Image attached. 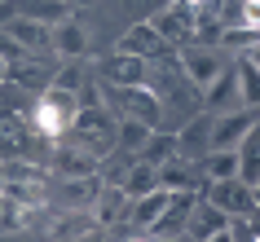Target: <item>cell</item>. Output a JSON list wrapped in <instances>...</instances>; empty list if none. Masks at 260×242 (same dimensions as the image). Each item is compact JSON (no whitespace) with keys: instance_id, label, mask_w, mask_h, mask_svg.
Segmentation results:
<instances>
[{"instance_id":"28","label":"cell","mask_w":260,"mask_h":242,"mask_svg":"<svg viewBox=\"0 0 260 242\" xmlns=\"http://www.w3.org/2000/svg\"><path fill=\"white\" fill-rule=\"evenodd\" d=\"M150 132H154V128H146V123H137V119H119V123H115V150L141 154L146 141H150Z\"/></svg>"},{"instance_id":"36","label":"cell","mask_w":260,"mask_h":242,"mask_svg":"<svg viewBox=\"0 0 260 242\" xmlns=\"http://www.w3.org/2000/svg\"><path fill=\"white\" fill-rule=\"evenodd\" d=\"M22 216L27 212H22L18 202H9V198L0 202V229H22Z\"/></svg>"},{"instance_id":"41","label":"cell","mask_w":260,"mask_h":242,"mask_svg":"<svg viewBox=\"0 0 260 242\" xmlns=\"http://www.w3.org/2000/svg\"><path fill=\"white\" fill-rule=\"evenodd\" d=\"M0 185H5V159H0Z\"/></svg>"},{"instance_id":"42","label":"cell","mask_w":260,"mask_h":242,"mask_svg":"<svg viewBox=\"0 0 260 242\" xmlns=\"http://www.w3.org/2000/svg\"><path fill=\"white\" fill-rule=\"evenodd\" d=\"M128 242H154V238H128Z\"/></svg>"},{"instance_id":"30","label":"cell","mask_w":260,"mask_h":242,"mask_svg":"<svg viewBox=\"0 0 260 242\" xmlns=\"http://www.w3.org/2000/svg\"><path fill=\"white\" fill-rule=\"evenodd\" d=\"M88 229H93V216H88V212H67V216H62V220L53 225V238H49V242H71V238H84Z\"/></svg>"},{"instance_id":"29","label":"cell","mask_w":260,"mask_h":242,"mask_svg":"<svg viewBox=\"0 0 260 242\" xmlns=\"http://www.w3.org/2000/svg\"><path fill=\"white\" fill-rule=\"evenodd\" d=\"M137 159H141V163H150V167H164V163L177 159V141H172L168 132H159V128H154L150 141H146V150H141Z\"/></svg>"},{"instance_id":"15","label":"cell","mask_w":260,"mask_h":242,"mask_svg":"<svg viewBox=\"0 0 260 242\" xmlns=\"http://www.w3.org/2000/svg\"><path fill=\"white\" fill-rule=\"evenodd\" d=\"M27 150H31L27 119H22V115H5V119H0V159H5V163L27 159Z\"/></svg>"},{"instance_id":"7","label":"cell","mask_w":260,"mask_h":242,"mask_svg":"<svg viewBox=\"0 0 260 242\" xmlns=\"http://www.w3.org/2000/svg\"><path fill=\"white\" fill-rule=\"evenodd\" d=\"M212 119H216V115H207V110H203V115L185 119V128L172 136V141H177V159L181 163H199L207 150H212Z\"/></svg>"},{"instance_id":"10","label":"cell","mask_w":260,"mask_h":242,"mask_svg":"<svg viewBox=\"0 0 260 242\" xmlns=\"http://www.w3.org/2000/svg\"><path fill=\"white\" fill-rule=\"evenodd\" d=\"M194 202H199V194H172V202H168V212L154 220L150 238H185V225H190V212Z\"/></svg>"},{"instance_id":"21","label":"cell","mask_w":260,"mask_h":242,"mask_svg":"<svg viewBox=\"0 0 260 242\" xmlns=\"http://www.w3.org/2000/svg\"><path fill=\"white\" fill-rule=\"evenodd\" d=\"M102 194V176H71L62 181V202H67V212H88Z\"/></svg>"},{"instance_id":"12","label":"cell","mask_w":260,"mask_h":242,"mask_svg":"<svg viewBox=\"0 0 260 242\" xmlns=\"http://www.w3.org/2000/svg\"><path fill=\"white\" fill-rule=\"evenodd\" d=\"M203 101H207V115H234V110H247L243 106V97H238V80H234V62L225 71H220V80L212 84L203 93Z\"/></svg>"},{"instance_id":"6","label":"cell","mask_w":260,"mask_h":242,"mask_svg":"<svg viewBox=\"0 0 260 242\" xmlns=\"http://www.w3.org/2000/svg\"><path fill=\"white\" fill-rule=\"evenodd\" d=\"M194 14H199V9H190L185 0H172L168 9H159V14L150 18V27L159 31L164 44H185L194 36Z\"/></svg>"},{"instance_id":"17","label":"cell","mask_w":260,"mask_h":242,"mask_svg":"<svg viewBox=\"0 0 260 242\" xmlns=\"http://www.w3.org/2000/svg\"><path fill=\"white\" fill-rule=\"evenodd\" d=\"M216 229H230V216L220 212V207H212L207 198H199V202H194V212H190V225H185L190 242H203V238H212Z\"/></svg>"},{"instance_id":"34","label":"cell","mask_w":260,"mask_h":242,"mask_svg":"<svg viewBox=\"0 0 260 242\" xmlns=\"http://www.w3.org/2000/svg\"><path fill=\"white\" fill-rule=\"evenodd\" d=\"M234 27H247V31H256V36H260V5H256V0H238Z\"/></svg>"},{"instance_id":"22","label":"cell","mask_w":260,"mask_h":242,"mask_svg":"<svg viewBox=\"0 0 260 242\" xmlns=\"http://www.w3.org/2000/svg\"><path fill=\"white\" fill-rule=\"evenodd\" d=\"M168 202H172V189H154V194H141V198L128 202V220L141 229H154V220L168 212Z\"/></svg>"},{"instance_id":"9","label":"cell","mask_w":260,"mask_h":242,"mask_svg":"<svg viewBox=\"0 0 260 242\" xmlns=\"http://www.w3.org/2000/svg\"><path fill=\"white\" fill-rule=\"evenodd\" d=\"M115 53H128V57H141V62H150V57H164L168 44L159 40V31L150 22H137V27H128L115 44Z\"/></svg>"},{"instance_id":"8","label":"cell","mask_w":260,"mask_h":242,"mask_svg":"<svg viewBox=\"0 0 260 242\" xmlns=\"http://www.w3.org/2000/svg\"><path fill=\"white\" fill-rule=\"evenodd\" d=\"M260 110H234V115H216L212 119V150H238L243 136L251 132Z\"/></svg>"},{"instance_id":"44","label":"cell","mask_w":260,"mask_h":242,"mask_svg":"<svg viewBox=\"0 0 260 242\" xmlns=\"http://www.w3.org/2000/svg\"><path fill=\"white\" fill-rule=\"evenodd\" d=\"M0 5H9V0H0Z\"/></svg>"},{"instance_id":"46","label":"cell","mask_w":260,"mask_h":242,"mask_svg":"<svg viewBox=\"0 0 260 242\" xmlns=\"http://www.w3.org/2000/svg\"><path fill=\"white\" fill-rule=\"evenodd\" d=\"M256 189H260V185H256Z\"/></svg>"},{"instance_id":"26","label":"cell","mask_w":260,"mask_h":242,"mask_svg":"<svg viewBox=\"0 0 260 242\" xmlns=\"http://www.w3.org/2000/svg\"><path fill=\"white\" fill-rule=\"evenodd\" d=\"M119 189L128 194V198H141V194H154V189H164V185H159V167H150V163H141V159H137L128 172H123Z\"/></svg>"},{"instance_id":"20","label":"cell","mask_w":260,"mask_h":242,"mask_svg":"<svg viewBox=\"0 0 260 242\" xmlns=\"http://www.w3.org/2000/svg\"><path fill=\"white\" fill-rule=\"evenodd\" d=\"M194 167H199V176H203L207 185H216V181H234V176H238V150H207Z\"/></svg>"},{"instance_id":"33","label":"cell","mask_w":260,"mask_h":242,"mask_svg":"<svg viewBox=\"0 0 260 242\" xmlns=\"http://www.w3.org/2000/svg\"><path fill=\"white\" fill-rule=\"evenodd\" d=\"M84 80H88V71H84L80 62H67V66L53 75V84H49V88H57V93H75Z\"/></svg>"},{"instance_id":"24","label":"cell","mask_w":260,"mask_h":242,"mask_svg":"<svg viewBox=\"0 0 260 242\" xmlns=\"http://www.w3.org/2000/svg\"><path fill=\"white\" fill-rule=\"evenodd\" d=\"M0 194L9 202H18L22 212H36V207H49V194H44V181H5Z\"/></svg>"},{"instance_id":"4","label":"cell","mask_w":260,"mask_h":242,"mask_svg":"<svg viewBox=\"0 0 260 242\" xmlns=\"http://www.w3.org/2000/svg\"><path fill=\"white\" fill-rule=\"evenodd\" d=\"M106 106H119V119H137L146 128H159V119H164V97L154 93L150 84H141V88H115Z\"/></svg>"},{"instance_id":"1","label":"cell","mask_w":260,"mask_h":242,"mask_svg":"<svg viewBox=\"0 0 260 242\" xmlns=\"http://www.w3.org/2000/svg\"><path fill=\"white\" fill-rule=\"evenodd\" d=\"M115 115H110L106 106H97V110H75V123H71V146H80L88 150L93 159H102L110 146H115Z\"/></svg>"},{"instance_id":"2","label":"cell","mask_w":260,"mask_h":242,"mask_svg":"<svg viewBox=\"0 0 260 242\" xmlns=\"http://www.w3.org/2000/svg\"><path fill=\"white\" fill-rule=\"evenodd\" d=\"M75 123V97L57 93V88H44L36 97V132H44L49 141H62Z\"/></svg>"},{"instance_id":"23","label":"cell","mask_w":260,"mask_h":242,"mask_svg":"<svg viewBox=\"0 0 260 242\" xmlns=\"http://www.w3.org/2000/svg\"><path fill=\"white\" fill-rule=\"evenodd\" d=\"M18 18H31V22L53 31L57 22L71 18V9H67V0H18Z\"/></svg>"},{"instance_id":"38","label":"cell","mask_w":260,"mask_h":242,"mask_svg":"<svg viewBox=\"0 0 260 242\" xmlns=\"http://www.w3.org/2000/svg\"><path fill=\"white\" fill-rule=\"evenodd\" d=\"M203 242H234V229H216L212 238H203Z\"/></svg>"},{"instance_id":"39","label":"cell","mask_w":260,"mask_h":242,"mask_svg":"<svg viewBox=\"0 0 260 242\" xmlns=\"http://www.w3.org/2000/svg\"><path fill=\"white\" fill-rule=\"evenodd\" d=\"M190 9H207V5H216V0H185Z\"/></svg>"},{"instance_id":"5","label":"cell","mask_w":260,"mask_h":242,"mask_svg":"<svg viewBox=\"0 0 260 242\" xmlns=\"http://www.w3.org/2000/svg\"><path fill=\"white\" fill-rule=\"evenodd\" d=\"M207 202L220 207L230 220H247V216L256 212V189L243 185L238 176H234V181H216V185H207Z\"/></svg>"},{"instance_id":"19","label":"cell","mask_w":260,"mask_h":242,"mask_svg":"<svg viewBox=\"0 0 260 242\" xmlns=\"http://www.w3.org/2000/svg\"><path fill=\"white\" fill-rule=\"evenodd\" d=\"M238 181L251 189L260 185V115L251 123V132L243 136V146H238Z\"/></svg>"},{"instance_id":"11","label":"cell","mask_w":260,"mask_h":242,"mask_svg":"<svg viewBox=\"0 0 260 242\" xmlns=\"http://www.w3.org/2000/svg\"><path fill=\"white\" fill-rule=\"evenodd\" d=\"M106 84H115V88H141V84H150V62L128 57V53H110L106 57Z\"/></svg>"},{"instance_id":"32","label":"cell","mask_w":260,"mask_h":242,"mask_svg":"<svg viewBox=\"0 0 260 242\" xmlns=\"http://www.w3.org/2000/svg\"><path fill=\"white\" fill-rule=\"evenodd\" d=\"M71 97H75V110H97V106H106V88H102L97 80H84Z\"/></svg>"},{"instance_id":"3","label":"cell","mask_w":260,"mask_h":242,"mask_svg":"<svg viewBox=\"0 0 260 242\" xmlns=\"http://www.w3.org/2000/svg\"><path fill=\"white\" fill-rule=\"evenodd\" d=\"M234 57H225L220 49H207V44H181V71H185V80L199 88V93H207L212 84L220 80V71L230 66Z\"/></svg>"},{"instance_id":"16","label":"cell","mask_w":260,"mask_h":242,"mask_svg":"<svg viewBox=\"0 0 260 242\" xmlns=\"http://www.w3.org/2000/svg\"><path fill=\"white\" fill-rule=\"evenodd\" d=\"M97 163H102V159H93V154L80 150V146H57L49 167H53L62 181H71V176H97Z\"/></svg>"},{"instance_id":"43","label":"cell","mask_w":260,"mask_h":242,"mask_svg":"<svg viewBox=\"0 0 260 242\" xmlns=\"http://www.w3.org/2000/svg\"><path fill=\"white\" fill-rule=\"evenodd\" d=\"M256 207H260V189H256Z\"/></svg>"},{"instance_id":"40","label":"cell","mask_w":260,"mask_h":242,"mask_svg":"<svg viewBox=\"0 0 260 242\" xmlns=\"http://www.w3.org/2000/svg\"><path fill=\"white\" fill-rule=\"evenodd\" d=\"M5 80H9V66H5V62H0V84H5Z\"/></svg>"},{"instance_id":"45","label":"cell","mask_w":260,"mask_h":242,"mask_svg":"<svg viewBox=\"0 0 260 242\" xmlns=\"http://www.w3.org/2000/svg\"><path fill=\"white\" fill-rule=\"evenodd\" d=\"M256 5H260V0H256Z\"/></svg>"},{"instance_id":"31","label":"cell","mask_w":260,"mask_h":242,"mask_svg":"<svg viewBox=\"0 0 260 242\" xmlns=\"http://www.w3.org/2000/svg\"><path fill=\"white\" fill-rule=\"evenodd\" d=\"M256 40H260L256 31H247V27H230V31H220L216 49H220V53H225V57H230V53H238V57H243V53H247V49H251V44H256Z\"/></svg>"},{"instance_id":"35","label":"cell","mask_w":260,"mask_h":242,"mask_svg":"<svg viewBox=\"0 0 260 242\" xmlns=\"http://www.w3.org/2000/svg\"><path fill=\"white\" fill-rule=\"evenodd\" d=\"M27 49H22V44L18 40H9V36H0V62H5V66H9V62H18V66H22V62H27Z\"/></svg>"},{"instance_id":"25","label":"cell","mask_w":260,"mask_h":242,"mask_svg":"<svg viewBox=\"0 0 260 242\" xmlns=\"http://www.w3.org/2000/svg\"><path fill=\"white\" fill-rule=\"evenodd\" d=\"M199 181H203V176H199V167H194V163L172 159V163H164V167H159V185L172 189V194H194V185H199Z\"/></svg>"},{"instance_id":"18","label":"cell","mask_w":260,"mask_h":242,"mask_svg":"<svg viewBox=\"0 0 260 242\" xmlns=\"http://www.w3.org/2000/svg\"><path fill=\"white\" fill-rule=\"evenodd\" d=\"M9 40H18L27 53H44V49H53V31L40 27V22H31V18H14L9 27H5Z\"/></svg>"},{"instance_id":"37","label":"cell","mask_w":260,"mask_h":242,"mask_svg":"<svg viewBox=\"0 0 260 242\" xmlns=\"http://www.w3.org/2000/svg\"><path fill=\"white\" fill-rule=\"evenodd\" d=\"M243 57H247V62H251V66H256V71H260V40H256V44H251V49H247V53H243Z\"/></svg>"},{"instance_id":"13","label":"cell","mask_w":260,"mask_h":242,"mask_svg":"<svg viewBox=\"0 0 260 242\" xmlns=\"http://www.w3.org/2000/svg\"><path fill=\"white\" fill-rule=\"evenodd\" d=\"M53 53L62 62H84L88 57V31H84V22H75V18L57 22L53 27Z\"/></svg>"},{"instance_id":"27","label":"cell","mask_w":260,"mask_h":242,"mask_svg":"<svg viewBox=\"0 0 260 242\" xmlns=\"http://www.w3.org/2000/svg\"><path fill=\"white\" fill-rule=\"evenodd\" d=\"M234 80H238V97L247 110H260V71L247 57H234Z\"/></svg>"},{"instance_id":"14","label":"cell","mask_w":260,"mask_h":242,"mask_svg":"<svg viewBox=\"0 0 260 242\" xmlns=\"http://www.w3.org/2000/svg\"><path fill=\"white\" fill-rule=\"evenodd\" d=\"M128 194H123L119 185H102V194H97V202L88 207V216H93V225L110 229V225H119V220H128Z\"/></svg>"}]
</instances>
